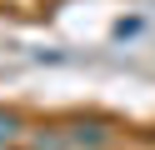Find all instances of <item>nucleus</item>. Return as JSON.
<instances>
[{
    "label": "nucleus",
    "instance_id": "obj_1",
    "mask_svg": "<svg viewBox=\"0 0 155 150\" xmlns=\"http://www.w3.org/2000/svg\"><path fill=\"white\" fill-rule=\"evenodd\" d=\"M65 140H70V150H105L115 130L105 120H75V125H65Z\"/></svg>",
    "mask_w": 155,
    "mask_h": 150
},
{
    "label": "nucleus",
    "instance_id": "obj_2",
    "mask_svg": "<svg viewBox=\"0 0 155 150\" xmlns=\"http://www.w3.org/2000/svg\"><path fill=\"white\" fill-rule=\"evenodd\" d=\"M15 135H20V115L15 110H0V150L15 145Z\"/></svg>",
    "mask_w": 155,
    "mask_h": 150
},
{
    "label": "nucleus",
    "instance_id": "obj_3",
    "mask_svg": "<svg viewBox=\"0 0 155 150\" xmlns=\"http://www.w3.org/2000/svg\"><path fill=\"white\" fill-rule=\"evenodd\" d=\"M35 150H70V140H65V130H45V135H35Z\"/></svg>",
    "mask_w": 155,
    "mask_h": 150
}]
</instances>
